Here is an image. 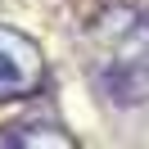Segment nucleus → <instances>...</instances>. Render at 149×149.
<instances>
[{
	"instance_id": "1",
	"label": "nucleus",
	"mask_w": 149,
	"mask_h": 149,
	"mask_svg": "<svg viewBox=\"0 0 149 149\" xmlns=\"http://www.w3.org/2000/svg\"><path fill=\"white\" fill-rule=\"evenodd\" d=\"M91 72L109 100L140 104L149 95V14L113 5L91 27Z\"/></svg>"
},
{
	"instance_id": "2",
	"label": "nucleus",
	"mask_w": 149,
	"mask_h": 149,
	"mask_svg": "<svg viewBox=\"0 0 149 149\" xmlns=\"http://www.w3.org/2000/svg\"><path fill=\"white\" fill-rule=\"evenodd\" d=\"M45 81V54L18 27L0 23V100H27Z\"/></svg>"
},
{
	"instance_id": "3",
	"label": "nucleus",
	"mask_w": 149,
	"mask_h": 149,
	"mask_svg": "<svg viewBox=\"0 0 149 149\" xmlns=\"http://www.w3.org/2000/svg\"><path fill=\"white\" fill-rule=\"evenodd\" d=\"M0 145H23V149H36V145L50 149L54 145V149H63V145H72V136H63V127L50 118H18L9 127H0Z\"/></svg>"
}]
</instances>
